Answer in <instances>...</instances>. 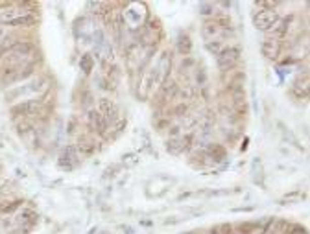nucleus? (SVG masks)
<instances>
[{
    "label": "nucleus",
    "mask_w": 310,
    "mask_h": 234,
    "mask_svg": "<svg viewBox=\"0 0 310 234\" xmlns=\"http://www.w3.org/2000/svg\"><path fill=\"white\" fill-rule=\"evenodd\" d=\"M198 10L201 15H213L214 11H216V8H214V4H207V2H201V4L198 6Z\"/></svg>",
    "instance_id": "5701e85b"
},
{
    "label": "nucleus",
    "mask_w": 310,
    "mask_h": 234,
    "mask_svg": "<svg viewBox=\"0 0 310 234\" xmlns=\"http://www.w3.org/2000/svg\"><path fill=\"white\" fill-rule=\"evenodd\" d=\"M290 92H292V96H295L297 100H306V98H308V78H306V76H305V80L299 78V80L292 85Z\"/></svg>",
    "instance_id": "f8f14e48"
},
{
    "label": "nucleus",
    "mask_w": 310,
    "mask_h": 234,
    "mask_svg": "<svg viewBox=\"0 0 310 234\" xmlns=\"http://www.w3.org/2000/svg\"><path fill=\"white\" fill-rule=\"evenodd\" d=\"M155 81H159V78H157V70L155 69H150L148 72H144L142 74V78H140V83H139V96L140 98H148L151 92V89H153Z\"/></svg>",
    "instance_id": "1a4fd4ad"
},
{
    "label": "nucleus",
    "mask_w": 310,
    "mask_h": 234,
    "mask_svg": "<svg viewBox=\"0 0 310 234\" xmlns=\"http://www.w3.org/2000/svg\"><path fill=\"white\" fill-rule=\"evenodd\" d=\"M190 50H192L190 37H188V35H185V33H181V35H179V39H177V52L181 53V55H188V53H190Z\"/></svg>",
    "instance_id": "f3484780"
},
{
    "label": "nucleus",
    "mask_w": 310,
    "mask_h": 234,
    "mask_svg": "<svg viewBox=\"0 0 310 234\" xmlns=\"http://www.w3.org/2000/svg\"><path fill=\"white\" fill-rule=\"evenodd\" d=\"M48 89V80L43 78V76H39L35 80H28L24 81L22 85H17L13 89L6 92V101H15V100H21L22 98L26 100V96H43V92H46Z\"/></svg>",
    "instance_id": "f257e3e1"
},
{
    "label": "nucleus",
    "mask_w": 310,
    "mask_h": 234,
    "mask_svg": "<svg viewBox=\"0 0 310 234\" xmlns=\"http://www.w3.org/2000/svg\"><path fill=\"white\" fill-rule=\"evenodd\" d=\"M238 61H240V50L236 46L224 48V50L216 55V65H218V69L224 70V72L235 69L236 65H238Z\"/></svg>",
    "instance_id": "39448f33"
},
{
    "label": "nucleus",
    "mask_w": 310,
    "mask_h": 234,
    "mask_svg": "<svg viewBox=\"0 0 310 234\" xmlns=\"http://www.w3.org/2000/svg\"><path fill=\"white\" fill-rule=\"evenodd\" d=\"M78 153H92V149H94V142L91 139H87V137H81L80 139V144H78Z\"/></svg>",
    "instance_id": "6ab92c4d"
},
{
    "label": "nucleus",
    "mask_w": 310,
    "mask_h": 234,
    "mask_svg": "<svg viewBox=\"0 0 310 234\" xmlns=\"http://www.w3.org/2000/svg\"><path fill=\"white\" fill-rule=\"evenodd\" d=\"M80 69L83 70V74H91L92 69H94V59H92L91 53H83L80 59Z\"/></svg>",
    "instance_id": "a211bd4d"
},
{
    "label": "nucleus",
    "mask_w": 310,
    "mask_h": 234,
    "mask_svg": "<svg viewBox=\"0 0 310 234\" xmlns=\"http://www.w3.org/2000/svg\"><path fill=\"white\" fill-rule=\"evenodd\" d=\"M21 207V201H10V205H0V212L2 214H10L13 212L15 208Z\"/></svg>",
    "instance_id": "b1692460"
},
{
    "label": "nucleus",
    "mask_w": 310,
    "mask_h": 234,
    "mask_svg": "<svg viewBox=\"0 0 310 234\" xmlns=\"http://www.w3.org/2000/svg\"><path fill=\"white\" fill-rule=\"evenodd\" d=\"M207 50L213 55H218L222 50H224V44H222V41H211V43H207Z\"/></svg>",
    "instance_id": "4be33fe9"
},
{
    "label": "nucleus",
    "mask_w": 310,
    "mask_h": 234,
    "mask_svg": "<svg viewBox=\"0 0 310 234\" xmlns=\"http://www.w3.org/2000/svg\"><path fill=\"white\" fill-rule=\"evenodd\" d=\"M87 126H89V129H91L92 133L96 135H107V122L104 120V116L100 114V112L96 111V109H91V111L87 112Z\"/></svg>",
    "instance_id": "6e6552de"
},
{
    "label": "nucleus",
    "mask_w": 310,
    "mask_h": 234,
    "mask_svg": "<svg viewBox=\"0 0 310 234\" xmlns=\"http://www.w3.org/2000/svg\"><path fill=\"white\" fill-rule=\"evenodd\" d=\"M80 159V153H78V149L76 146H67V148L61 151V157H59V166L61 168H67V170H72L76 166Z\"/></svg>",
    "instance_id": "9d476101"
},
{
    "label": "nucleus",
    "mask_w": 310,
    "mask_h": 234,
    "mask_svg": "<svg viewBox=\"0 0 310 234\" xmlns=\"http://www.w3.org/2000/svg\"><path fill=\"white\" fill-rule=\"evenodd\" d=\"M13 43H15V39L11 37V35H8L4 41H0V59L8 55V52H10V48L13 46Z\"/></svg>",
    "instance_id": "aec40b11"
},
{
    "label": "nucleus",
    "mask_w": 310,
    "mask_h": 234,
    "mask_svg": "<svg viewBox=\"0 0 310 234\" xmlns=\"http://www.w3.org/2000/svg\"><path fill=\"white\" fill-rule=\"evenodd\" d=\"M35 22H37V17L33 15V13H28V15L19 17V19H15V21L8 22L6 26H10V28H32Z\"/></svg>",
    "instance_id": "4468645a"
},
{
    "label": "nucleus",
    "mask_w": 310,
    "mask_h": 234,
    "mask_svg": "<svg viewBox=\"0 0 310 234\" xmlns=\"http://www.w3.org/2000/svg\"><path fill=\"white\" fill-rule=\"evenodd\" d=\"M213 21L218 24L220 30H227V28H231V19L227 15H216Z\"/></svg>",
    "instance_id": "412c9836"
},
{
    "label": "nucleus",
    "mask_w": 310,
    "mask_h": 234,
    "mask_svg": "<svg viewBox=\"0 0 310 234\" xmlns=\"http://www.w3.org/2000/svg\"><path fill=\"white\" fill-rule=\"evenodd\" d=\"M10 33H8V28H4V26H0V41H4L6 37H8Z\"/></svg>",
    "instance_id": "393cba45"
},
{
    "label": "nucleus",
    "mask_w": 310,
    "mask_h": 234,
    "mask_svg": "<svg viewBox=\"0 0 310 234\" xmlns=\"http://www.w3.org/2000/svg\"><path fill=\"white\" fill-rule=\"evenodd\" d=\"M35 69H37V65L35 61L33 63H24V65H19V67H10V69H4L2 70V85H8V87H13L15 83H22V81H28L35 74Z\"/></svg>",
    "instance_id": "f03ea898"
},
{
    "label": "nucleus",
    "mask_w": 310,
    "mask_h": 234,
    "mask_svg": "<svg viewBox=\"0 0 310 234\" xmlns=\"http://www.w3.org/2000/svg\"><path fill=\"white\" fill-rule=\"evenodd\" d=\"M288 26H290V19H284V21H279L277 24H275V28H273L272 39H275V41H279V39H283L284 35H286V32H288Z\"/></svg>",
    "instance_id": "dca6fc26"
},
{
    "label": "nucleus",
    "mask_w": 310,
    "mask_h": 234,
    "mask_svg": "<svg viewBox=\"0 0 310 234\" xmlns=\"http://www.w3.org/2000/svg\"><path fill=\"white\" fill-rule=\"evenodd\" d=\"M218 33H220V28L214 21H207L203 26H201V37H203L207 43L214 41V37H218Z\"/></svg>",
    "instance_id": "ddd939ff"
},
{
    "label": "nucleus",
    "mask_w": 310,
    "mask_h": 234,
    "mask_svg": "<svg viewBox=\"0 0 310 234\" xmlns=\"http://www.w3.org/2000/svg\"><path fill=\"white\" fill-rule=\"evenodd\" d=\"M279 21H281V17L275 10H259L253 15V26L261 32H272Z\"/></svg>",
    "instance_id": "20e7f679"
},
{
    "label": "nucleus",
    "mask_w": 310,
    "mask_h": 234,
    "mask_svg": "<svg viewBox=\"0 0 310 234\" xmlns=\"http://www.w3.org/2000/svg\"><path fill=\"white\" fill-rule=\"evenodd\" d=\"M262 55L268 59H277V55L281 53V43L275 41V39H266V41H262Z\"/></svg>",
    "instance_id": "9b49d317"
},
{
    "label": "nucleus",
    "mask_w": 310,
    "mask_h": 234,
    "mask_svg": "<svg viewBox=\"0 0 310 234\" xmlns=\"http://www.w3.org/2000/svg\"><path fill=\"white\" fill-rule=\"evenodd\" d=\"M96 111L104 116V120L107 122V126L120 120V116H118L120 111H118L117 103H115L113 100H109V98H100V100H98V109H96Z\"/></svg>",
    "instance_id": "423d86ee"
},
{
    "label": "nucleus",
    "mask_w": 310,
    "mask_h": 234,
    "mask_svg": "<svg viewBox=\"0 0 310 234\" xmlns=\"http://www.w3.org/2000/svg\"><path fill=\"white\" fill-rule=\"evenodd\" d=\"M44 100L43 96H35V98H26V100L19 101L15 105H11L10 112L15 120H30V118L37 116V112L41 111Z\"/></svg>",
    "instance_id": "7ed1b4c3"
},
{
    "label": "nucleus",
    "mask_w": 310,
    "mask_h": 234,
    "mask_svg": "<svg viewBox=\"0 0 310 234\" xmlns=\"http://www.w3.org/2000/svg\"><path fill=\"white\" fill-rule=\"evenodd\" d=\"M35 53V44L30 43V41H15L13 46L10 48V52L8 55H13V57H19V59H24V61H33L30 59Z\"/></svg>",
    "instance_id": "0eeeda50"
},
{
    "label": "nucleus",
    "mask_w": 310,
    "mask_h": 234,
    "mask_svg": "<svg viewBox=\"0 0 310 234\" xmlns=\"http://www.w3.org/2000/svg\"><path fill=\"white\" fill-rule=\"evenodd\" d=\"M207 155L214 160V162H222V160H225V157H227V151H225L224 146H220V144H213V146H209Z\"/></svg>",
    "instance_id": "2eb2a0df"
}]
</instances>
